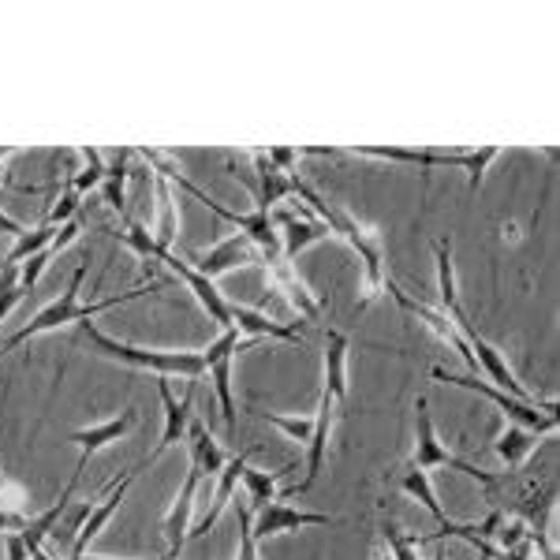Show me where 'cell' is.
<instances>
[{
  "instance_id": "1",
  "label": "cell",
  "mask_w": 560,
  "mask_h": 560,
  "mask_svg": "<svg viewBox=\"0 0 560 560\" xmlns=\"http://www.w3.org/2000/svg\"><path fill=\"white\" fill-rule=\"evenodd\" d=\"M292 195H300L303 202H311V210L318 213V221L329 224L332 236H340L351 250L363 261V295H359V306H370L377 295H385L388 284V269H385V247H382V232L363 224L359 217H351L345 206L329 202L322 191H314L306 179L292 176Z\"/></svg>"
},
{
  "instance_id": "2",
  "label": "cell",
  "mask_w": 560,
  "mask_h": 560,
  "mask_svg": "<svg viewBox=\"0 0 560 560\" xmlns=\"http://www.w3.org/2000/svg\"><path fill=\"white\" fill-rule=\"evenodd\" d=\"M83 280H86V266H79L75 273H71L68 288L60 292V300L45 306L42 314H34V318L26 322L20 332H15V337H8L4 345H0V355H8V351H15L20 345H26L31 337L52 332V329H60V325H68V322H90L94 314H105V311H113V306H124V303H131V300H142L147 292H161V280H150V284H139V288H131V292H124V295H113V300H102V303H90L86 306V303H79Z\"/></svg>"
},
{
  "instance_id": "3",
  "label": "cell",
  "mask_w": 560,
  "mask_h": 560,
  "mask_svg": "<svg viewBox=\"0 0 560 560\" xmlns=\"http://www.w3.org/2000/svg\"><path fill=\"white\" fill-rule=\"evenodd\" d=\"M83 340L90 345V351H97V355L113 359V363H124L131 370H150L153 377H187V382H202V374H206L202 351H165V348L124 345V340H116L97 329L94 322H83Z\"/></svg>"
},
{
  "instance_id": "4",
  "label": "cell",
  "mask_w": 560,
  "mask_h": 560,
  "mask_svg": "<svg viewBox=\"0 0 560 560\" xmlns=\"http://www.w3.org/2000/svg\"><path fill=\"white\" fill-rule=\"evenodd\" d=\"M433 382L441 385H456V388H467V393L482 396V400H490L497 411L504 415L509 422H516V427H527L535 433H553L557 430V400H546V404H527V400H516V396L501 393V388H493L490 382H478V374H453V370L445 366H433L430 370Z\"/></svg>"
},
{
  "instance_id": "5",
  "label": "cell",
  "mask_w": 560,
  "mask_h": 560,
  "mask_svg": "<svg viewBox=\"0 0 560 560\" xmlns=\"http://www.w3.org/2000/svg\"><path fill=\"white\" fill-rule=\"evenodd\" d=\"M415 411H419V415H415V456H411L415 471H433V467H456V471L471 475L475 482H482L486 490H493L497 478H501V475H490V471H482V467L467 464V459H459L456 453H448V448L438 441V430H433V415H430V400H427V396H419V400H415Z\"/></svg>"
},
{
  "instance_id": "6",
  "label": "cell",
  "mask_w": 560,
  "mask_h": 560,
  "mask_svg": "<svg viewBox=\"0 0 560 560\" xmlns=\"http://www.w3.org/2000/svg\"><path fill=\"white\" fill-rule=\"evenodd\" d=\"M236 351H240L236 329H224L210 348H202L206 374H210V382H213L217 404H221V419L229 433H236V396H232V363H236Z\"/></svg>"
},
{
  "instance_id": "7",
  "label": "cell",
  "mask_w": 560,
  "mask_h": 560,
  "mask_svg": "<svg viewBox=\"0 0 560 560\" xmlns=\"http://www.w3.org/2000/svg\"><path fill=\"white\" fill-rule=\"evenodd\" d=\"M261 269H266V284L273 288V292L284 295L288 306H292V311L300 314V318H318V314H322L318 295H314L311 288L303 284L292 261L280 255V247L277 250H266V255H261Z\"/></svg>"
},
{
  "instance_id": "8",
  "label": "cell",
  "mask_w": 560,
  "mask_h": 560,
  "mask_svg": "<svg viewBox=\"0 0 560 560\" xmlns=\"http://www.w3.org/2000/svg\"><path fill=\"white\" fill-rule=\"evenodd\" d=\"M332 523H337V516H329V512H303L280 501H269L266 509L250 512V527H255L258 541L292 535V530H303V527H332Z\"/></svg>"
},
{
  "instance_id": "9",
  "label": "cell",
  "mask_w": 560,
  "mask_h": 560,
  "mask_svg": "<svg viewBox=\"0 0 560 560\" xmlns=\"http://www.w3.org/2000/svg\"><path fill=\"white\" fill-rule=\"evenodd\" d=\"M139 471H142V464L139 467H131L128 475L124 478H113V482L105 486L102 490V497L94 501V509H90V516H86V523H83V530H79V538L71 541V560H79V557H86V546L94 541L97 535L105 530V523L120 512V504H124V497H128V490H131V482L139 478Z\"/></svg>"
},
{
  "instance_id": "10",
  "label": "cell",
  "mask_w": 560,
  "mask_h": 560,
  "mask_svg": "<svg viewBox=\"0 0 560 560\" xmlns=\"http://www.w3.org/2000/svg\"><path fill=\"white\" fill-rule=\"evenodd\" d=\"M161 261H165V266L173 269V273H176L179 280H184L187 288H191V295L198 300V306H202V311L210 314V322H217V329H221V332H224V329H232V303L224 300L221 292H217V284H213L210 277H202V273H198V269L191 266V261L179 258V255H165Z\"/></svg>"
},
{
  "instance_id": "11",
  "label": "cell",
  "mask_w": 560,
  "mask_h": 560,
  "mask_svg": "<svg viewBox=\"0 0 560 560\" xmlns=\"http://www.w3.org/2000/svg\"><path fill=\"white\" fill-rule=\"evenodd\" d=\"M195 385L184 393V400H176L173 396V388H168V377H158V393H161V404H165V430H161V441H158V448L142 459V467L153 464V459H161L168 453L173 445H179V441H187V427H191V408H195Z\"/></svg>"
},
{
  "instance_id": "12",
  "label": "cell",
  "mask_w": 560,
  "mask_h": 560,
  "mask_svg": "<svg viewBox=\"0 0 560 560\" xmlns=\"http://www.w3.org/2000/svg\"><path fill=\"white\" fill-rule=\"evenodd\" d=\"M191 261H195L198 273L213 280V277H224L243 266H261V250L247 236H229V240L217 243V247L206 250V255H195Z\"/></svg>"
},
{
  "instance_id": "13",
  "label": "cell",
  "mask_w": 560,
  "mask_h": 560,
  "mask_svg": "<svg viewBox=\"0 0 560 560\" xmlns=\"http://www.w3.org/2000/svg\"><path fill=\"white\" fill-rule=\"evenodd\" d=\"M337 411H340V404L332 400L329 393H322L318 411H314V438H311V445H306V478H303L300 486H292L288 497H292V493H306L322 478L325 453H329V433H332V422H337Z\"/></svg>"
},
{
  "instance_id": "14",
  "label": "cell",
  "mask_w": 560,
  "mask_h": 560,
  "mask_svg": "<svg viewBox=\"0 0 560 560\" xmlns=\"http://www.w3.org/2000/svg\"><path fill=\"white\" fill-rule=\"evenodd\" d=\"M277 236H280V255H284L288 261H295L303 255L306 247H314V243L329 240V224L318 221V217H306V213H280L277 217Z\"/></svg>"
},
{
  "instance_id": "15",
  "label": "cell",
  "mask_w": 560,
  "mask_h": 560,
  "mask_svg": "<svg viewBox=\"0 0 560 560\" xmlns=\"http://www.w3.org/2000/svg\"><path fill=\"white\" fill-rule=\"evenodd\" d=\"M325 351H322V366H325V382L322 393H329L332 400L345 408L348 404V351L351 340L340 329H325Z\"/></svg>"
},
{
  "instance_id": "16",
  "label": "cell",
  "mask_w": 560,
  "mask_h": 560,
  "mask_svg": "<svg viewBox=\"0 0 560 560\" xmlns=\"http://www.w3.org/2000/svg\"><path fill=\"white\" fill-rule=\"evenodd\" d=\"M351 158L370 161H396V165H419V168H441V165H464V150H404V147H355L345 150Z\"/></svg>"
},
{
  "instance_id": "17",
  "label": "cell",
  "mask_w": 560,
  "mask_h": 560,
  "mask_svg": "<svg viewBox=\"0 0 560 560\" xmlns=\"http://www.w3.org/2000/svg\"><path fill=\"white\" fill-rule=\"evenodd\" d=\"M198 490H202V471L191 464V467H187V478H184V490L176 493L173 509H168V516H165V541H168L165 560H176L179 549H184V530H187V520H191Z\"/></svg>"
},
{
  "instance_id": "18",
  "label": "cell",
  "mask_w": 560,
  "mask_h": 560,
  "mask_svg": "<svg viewBox=\"0 0 560 560\" xmlns=\"http://www.w3.org/2000/svg\"><path fill=\"white\" fill-rule=\"evenodd\" d=\"M255 448H247V453H240L236 459H229V464L221 467V475H217V490H213V504H210V512H206L202 520H198V527L191 530V535L184 538V546L187 541H198V538H206L213 530V523L221 520V512H224V504L232 501V493H236V486H240V478L243 471H247V459Z\"/></svg>"
},
{
  "instance_id": "19",
  "label": "cell",
  "mask_w": 560,
  "mask_h": 560,
  "mask_svg": "<svg viewBox=\"0 0 560 560\" xmlns=\"http://www.w3.org/2000/svg\"><path fill=\"white\" fill-rule=\"evenodd\" d=\"M153 198H158V213H153V240H158V247L165 250V255H173L176 240H179V210H176V198H173V187H168V179L161 173H153Z\"/></svg>"
},
{
  "instance_id": "20",
  "label": "cell",
  "mask_w": 560,
  "mask_h": 560,
  "mask_svg": "<svg viewBox=\"0 0 560 560\" xmlns=\"http://www.w3.org/2000/svg\"><path fill=\"white\" fill-rule=\"evenodd\" d=\"M232 329L236 332H247L255 340H284V345H303V332L292 329L284 322H273L266 318L261 311H250V306H236L232 303Z\"/></svg>"
},
{
  "instance_id": "21",
  "label": "cell",
  "mask_w": 560,
  "mask_h": 560,
  "mask_svg": "<svg viewBox=\"0 0 560 560\" xmlns=\"http://www.w3.org/2000/svg\"><path fill=\"white\" fill-rule=\"evenodd\" d=\"M139 427V411L128 408L120 415V419H108L102 422V427H86V430H71L68 433V441H75L79 445V453H83V459H90L97 453V448H105V445H113V441H120V438H128V433Z\"/></svg>"
},
{
  "instance_id": "22",
  "label": "cell",
  "mask_w": 560,
  "mask_h": 560,
  "mask_svg": "<svg viewBox=\"0 0 560 560\" xmlns=\"http://www.w3.org/2000/svg\"><path fill=\"white\" fill-rule=\"evenodd\" d=\"M250 161H255V176H258V210L273 213L288 195H292V176L280 173L277 165H269L266 150H250Z\"/></svg>"
},
{
  "instance_id": "23",
  "label": "cell",
  "mask_w": 560,
  "mask_h": 560,
  "mask_svg": "<svg viewBox=\"0 0 560 560\" xmlns=\"http://www.w3.org/2000/svg\"><path fill=\"white\" fill-rule=\"evenodd\" d=\"M538 438L541 433L527 430V427H516V422H509V427L501 430V438L493 441V453L509 464V471H520L523 464L530 459V453L538 448Z\"/></svg>"
},
{
  "instance_id": "24",
  "label": "cell",
  "mask_w": 560,
  "mask_h": 560,
  "mask_svg": "<svg viewBox=\"0 0 560 560\" xmlns=\"http://www.w3.org/2000/svg\"><path fill=\"white\" fill-rule=\"evenodd\" d=\"M187 441H191V464L202 471V482L213 475H221V467L229 464L221 453V445L213 441V433L202 427L198 419H191V427H187Z\"/></svg>"
},
{
  "instance_id": "25",
  "label": "cell",
  "mask_w": 560,
  "mask_h": 560,
  "mask_svg": "<svg viewBox=\"0 0 560 560\" xmlns=\"http://www.w3.org/2000/svg\"><path fill=\"white\" fill-rule=\"evenodd\" d=\"M131 153L135 150H120V153H105V184H102V191H105V202L113 206L116 213L124 217V210H128V176H131V168H128V161H131Z\"/></svg>"
},
{
  "instance_id": "26",
  "label": "cell",
  "mask_w": 560,
  "mask_h": 560,
  "mask_svg": "<svg viewBox=\"0 0 560 560\" xmlns=\"http://www.w3.org/2000/svg\"><path fill=\"white\" fill-rule=\"evenodd\" d=\"M433 261H438V292H441V306L448 318L459 311V288H456V266H453V247L448 243H433Z\"/></svg>"
},
{
  "instance_id": "27",
  "label": "cell",
  "mask_w": 560,
  "mask_h": 560,
  "mask_svg": "<svg viewBox=\"0 0 560 560\" xmlns=\"http://www.w3.org/2000/svg\"><path fill=\"white\" fill-rule=\"evenodd\" d=\"M400 490L411 497L415 504H422V509L430 512L433 520L445 527L448 523V512L441 509V501H438V490H433V482H430V471H415V467H408V475L400 478Z\"/></svg>"
},
{
  "instance_id": "28",
  "label": "cell",
  "mask_w": 560,
  "mask_h": 560,
  "mask_svg": "<svg viewBox=\"0 0 560 560\" xmlns=\"http://www.w3.org/2000/svg\"><path fill=\"white\" fill-rule=\"evenodd\" d=\"M292 467H280V471H255V467H247L243 471V486H247V509L250 512H258V509H266L269 501H277V482H280V475H288Z\"/></svg>"
},
{
  "instance_id": "29",
  "label": "cell",
  "mask_w": 560,
  "mask_h": 560,
  "mask_svg": "<svg viewBox=\"0 0 560 560\" xmlns=\"http://www.w3.org/2000/svg\"><path fill=\"white\" fill-rule=\"evenodd\" d=\"M57 232H60V229H52L49 221H42V224H38V229H34V232H23V236L15 240V247L8 250L4 266H15V269H20L26 258H34V255H38V250H45V247H49V243L57 240Z\"/></svg>"
},
{
  "instance_id": "30",
  "label": "cell",
  "mask_w": 560,
  "mask_h": 560,
  "mask_svg": "<svg viewBox=\"0 0 560 560\" xmlns=\"http://www.w3.org/2000/svg\"><path fill=\"white\" fill-rule=\"evenodd\" d=\"M120 240L128 243V247H131L139 258H150V261H161V258H165V250L158 247V240H153V232H150L142 221H131V217H124V232H120Z\"/></svg>"
},
{
  "instance_id": "31",
  "label": "cell",
  "mask_w": 560,
  "mask_h": 560,
  "mask_svg": "<svg viewBox=\"0 0 560 560\" xmlns=\"http://www.w3.org/2000/svg\"><path fill=\"white\" fill-rule=\"evenodd\" d=\"M382 546L388 549V560H419L422 541L415 535H404L400 523H382Z\"/></svg>"
},
{
  "instance_id": "32",
  "label": "cell",
  "mask_w": 560,
  "mask_h": 560,
  "mask_svg": "<svg viewBox=\"0 0 560 560\" xmlns=\"http://www.w3.org/2000/svg\"><path fill=\"white\" fill-rule=\"evenodd\" d=\"M83 161L86 165L71 176V191L75 195H90L94 187L105 184V153L102 150H83Z\"/></svg>"
},
{
  "instance_id": "33",
  "label": "cell",
  "mask_w": 560,
  "mask_h": 560,
  "mask_svg": "<svg viewBox=\"0 0 560 560\" xmlns=\"http://www.w3.org/2000/svg\"><path fill=\"white\" fill-rule=\"evenodd\" d=\"M501 147H478V150H464V173H467V187L471 191H478L482 187V179H486V173H490V165L497 158H501Z\"/></svg>"
},
{
  "instance_id": "34",
  "label": "cell",
  "mask_w": 560,
  "mask_h": 560,
  "mask_svg": "<svg viewBox=\"0 0 560 560\" xmlns=\"http://www.w3.org/2000/svg\"><path fill=\"white\" fill-rule=\"evenodd\" d=\"M261 422H269V427H277L280 433H288L292 441H300V445H311L314 438V419H295V415H280V411H255Z\"/></svg>"
},
{
  "instance_id": "35",
  "label": "cell",
  "mask_w": 560,
  "mask_h": 560,
  "mask_svg": "<svg viewBox=\"0 0 560 560\" xmlns=\"http://www.w3.org/2000/svg\"><path fill=\"white\" fill-rule=\"evenodd\" d=\"M26 295V288L20 284V269L15 266H4L0 269V322L20 306V300Z\"/></svg>"
},
{
  "instance_id": "36",
  "label": "cell",
  "mask_w": 560,
  "mask_h": 560,
  "mask_svg": "<svg viewBox=\"0 0 560 560\" xmlns=\"http://www.w3.org/2000/svg\"><path fill=\"white\" fill-rule=\"evenodd\" d=\"M236 560H258V538H255V527H250V509L247 504L236 501Z\"/></svg>"
},
{
  "instance_id": "37",
  "label": "cell",
  "mask_w": 560,
  "mask_h": 560,
  "mask_svg": "<svg viewBox=\"0 0 560 560\" xmlns=\"http://www.w3.org/2000/svg\"><path fill=\"white\" fill-rule=\"evenodd\" d=\"M52 255H57V250H52V243H49V247H45V250H38V255H34V258H26V261H23V269H20V284L26 288V292H31L34 284H38V277L45 273V266H49V258H52Z\"/></svg>"
},
{
  "instance_id": "38",
  "label": "cell",
  "mask_w": 560,
  "mask_h": 560,
  "mask_svg": "<svg viewBox=\"0 0 560 560\" xmlns=\"http://www.w3.org/2000/svg\"><path fill=\"white\" fill-rule=\"evenodd\" d=\"M79 198H83V195H75V191H71V187H68V191L60 195V202L49 210V217H45V221H49L52 229H60V224H68L71 217H75V210H79Z\"/></svg>"
},
{
  "instance_id": "39",
  "label": "cell",
  "mask_w": 560,
  "mask_h": 560,
  "mask_svg": "<svg viewBox=\"0 0 560 560\" xmlns=\"http://www.w3.org/2000/svg\"><path fill=\"white\" fill-rule=\"evenodd\" d=\"M4 560H31V553H26V546H23L20 535H8V553H4Z\"/></svg>"
},
{
  "instance_id": "40",
  "label": "cell",
  "mask_w": 560,
  "mask_h": 560,
  "mask_svg": "<svg viewBox=\"0 0 560 560\" xmlns=\"http://www.w3.org/2000/svg\"><path fill=\"white\" fill-rule=\"evenodd\" d=\"M0 232H4V236H15V240H20L26 229H23L20 221H12V217H8L4 210H0Z\"/></svg>"
},
{
  "instance_id": "41",
  "label": "cell",
  "mask_w": 560,
  "mask_h": 560,
  "mask_svg": "<svg viewBox=\"0 0 560 560\" xmlns=\"http://www.w3.org/2000/svg\"><path fill=\"white\" fill-rule=\"evenodd\" d=\"M0 504H4V509H8V497H4V486H0Z\"/></svg>"
},
{
  "instance_id": "42",
  "label": "cell",
  "mask_w": 560,
  "mask_h": 560,
  "mask_svg": "<svg viewBox=\"0 0 560 560\" xmlns=\"http://www.w3.org/2000/svg\"><path fill=\"white\" fill-rule=\"evenodd\" d=\"M79 560H113V557H79Z\"/></svg>"
},
{
  "instance_id": "43",
  "label": "cell",
  "mask_w": 560,
  "mask_h": 560,
  "mask_svg": "<svg viewBox=\"0 0 560 560\" xmlns=\"http://www.w3.org/2000/svg\"><path fill=\"white\" fill-rule=\"evenodd\" d=\"M430 560H445V553H438V557H430Z\"/></svg>"
},
{
  "instance_id": "44",
  "label": "cell",
  "mask_w": 560,
  "mask_h": 560,
  "mask_svg": "<svg viewBox=\"0 0 560 560\" xmlns=\"http://www.w3.org/2000/svg\"><path fill=\"white\" fill-rule=\"evenodd\" d=\"M478 560H486V557H478Z\"/></svg>"
}]
</instances>
